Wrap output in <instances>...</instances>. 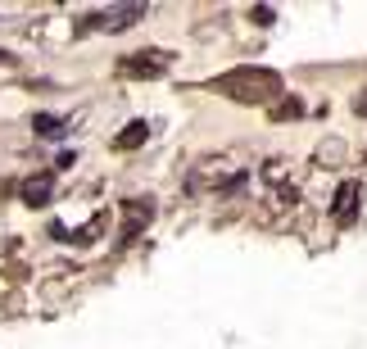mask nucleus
Here are the masks:
<instances>
[{
  "instance_id": "f257e3e1",
  "label": "nucleus",
  "mask_w": 367,
  "mask_h": 349,
  "mask_svg": "<svg viewBox=\"0 0 367 349\" xmlns=\"http://www.w3.org/2000/svg\"><path fill=\"white\" fill-rule=\"evenodd\" d=\"M213 87L227 91V96H236V100H259V105H263V100H272V96L281 91V77H277V73H249V68H245V73L218 77Z\"/></svg>"
},
{
  "instance_id": "f03ea898",
  "label": "nucleus",
  "mask_w": 367,
  "mask_h": 349,
  "mask_svg": "<svg viewBox=\"0 0 367 349\" xmlns=\"http://www.w3.org/2000/svg\"><path fill=\"white\" fill-rule=\"evenodd\" d=\"M145 14V5H123V10H100L96 19H87V28H109V32H118V28H132V23Z\"/></svg>"
},
{
  "instance_id": "7ed1b4c3",
  "label": "nucleus",
  "mask_w": 367,
  "mask_h": 349,
  "mask_svg": "<svg viewBox=\"0 0 367 349\" xmlns=\"http://www.w3.org/2000/svg\"><path fill=\"white\" fill-rule=\"evenodd\" d=\"M145 136H150V127H145V123H132V127H123L118 136H114V145H118V150H132V145H140Z\"/></svg>"
},
{
  "instance_id": "20e7f679",
  "label": "nucleus",
  "mask_w": 367,
  "mask_h": 349,
  "mask_svg": "<svg viewBox=\"0 0 367 349\" xmlns=\"http://www.w3.org/2000/svg\"><path fill=\"white\" fill-rule=\"evenodd\" d=\"M132 73H163L168 68V55H140V59H127Z\"/></svg>"
},
{
  "instance_id": "39448f33",
  "label": "nucleus",
  "mask_w": 367,
  "mask_h": 349,
  "mask_svg": "<svg viewBox=\"0 0 367 349\" xmlns=\"http://www.w3.org/2000/svg\"><path fill=\"white\" fill-rule=\"evenodd\" d=\"M23 195H28V204H45V200H50V177L28 182V186H23Z\"/></svg>"
},
{
  "instance_id": "423d86ee",
  "label": "nucleus",
  "mask_w": 367,
  "mask_h": 349,
  "mask_svg": "<svg viewBox=\"0 0 367 349\" xmlns=\"http://www.w3.org/2000/svg\"><path fill=\"white\" fill-rule=\"evenodd\" d=\"M354 204H358V186H345L340 200H335V213H340V218H354Z\"/></svg>"
},
{
  "instance_id": "0eeeda50",
  "label": "nucleus",
  "mask_w": 367,
  "mask_h": 349,
  "mask_svg": "<svg viewBox=\"0 0 367 349\" xmlns=\"http://www.w3.org/2000/svg\"><path fill=\"white\" fill-rule=\"evenodd\" d=\"M36 131H41V136H59V131H64V123L54 118V114H36Z\"/></svg>"
}]
</instances>
